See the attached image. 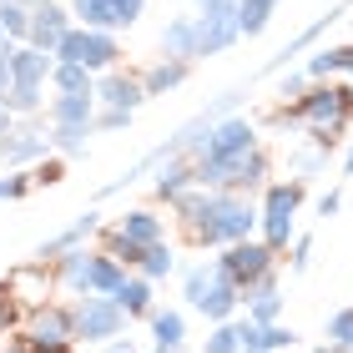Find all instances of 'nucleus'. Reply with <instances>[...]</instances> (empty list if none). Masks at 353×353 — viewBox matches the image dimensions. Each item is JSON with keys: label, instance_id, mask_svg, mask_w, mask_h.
<instances>
[{"label": "nucleus", "instance_id": "1", "mask_svg": "<svg viewBox=\"0 0 353 353\" xmlns=\"http://www.w3.org/2000/svg\"><path fill=\"white\" fill-rule=\"evenodd\" d=\"M182 212L187 232L202 248H228V243H248L258 232L263 212L248 202V192H212V187H192L182 202H172Z\"/></svg>", "mask_w": 353, "mask_h": 353}, {"label": "nucleus", "instance_id": "2", "mask_svg": "<svg viewBox=\"0 0 353 353\" xmlns=\"http://www.w3.org/2000/svg\"><path fill=\"white\" fill-rule=\"evenodd\" d=\"M278 121H298V126H308V137L318 141V147H339V137L348 132V121H353V86H339V81H313L308 91L298 96L293 106H283L278 111Z\"/></svg>", "mask_w": 353, "mask_h": 353}, {"label": "nucleus", "instance_id": "3", "mask_svg": "<svg viewBox=\"0 0 353 353\" xmlns=\"http://www.w3.org/2000/svg\"><path fill=\"white\" fill-rule=\"evenodd\" d=\"M298 207H303V182H272V187L263 192V207H258L263 222H258V228H263V243H268L272 252H283V248L298 237V222H293Z\"/></svg>", "mask_w": 353, "mask_h": 353}, {"label": "nucleus", "instance_id": "4", "mask_svg": "<svg viewBox=\"0 0 353 353\" xmlns=\"http://www.w3.org/2000/svg\"><path fill=\"white\" fill-rule=\"evenodd\" d=\"M71 318H76V339H86V343H117L121 328H126V308L117 298H101V293L76 298Z\"/></svg>", "mask_w": 353, "mask_h": 353}, {"label": "nucleus", "instance_id": "5", "mask_svg": "<svg viewBox=\"0 0 353 353\" xmlns=\"http://www.w3.org/2000/svg\"><path fill=\"white\" fill-rule=\"evenodd\" d=\"M117 56H121V46H117V36L111 30H86V26H71V36L61 41V51H56V61H71V66H86L91 76L96 71H117Z\"/></svg>", "mask_w": 353, "mask_h": 353}, {"label": "nucleus", "instance_id": "6", "mask_svg": "<svg viewBox=\"0 0 353 353\" xmlns=\"http://www.w3.org/2000/svg\"><path fill=\"white\" fill-rule=\"evenodd\" d=\"M217 263H222V272H228L237 288H252L258 278H268V272H272L278 252H272L268 243H258V237H248V243H228Z\"/></svg>", "mask_w": 353, "mask_h": 353}, {"label": "nucleus", "instance_id": "7", "mask_svg": "<svg viewBox=\"0 0 353 353\" xmlns=\"http://www.w3.org/2000/svg\"><path fill=\"white\" fill-rule=\"evenodd\" d=\"M21 339H26L30 348H61V343H76V318H71V308H61V303H41V308H30Z\"/></svg>", "mask_w": 353, "mask_h": 353}, {"label": "nucleus", "instance_id": "8", "mask_svg": "<svg viewBox=\"0 0 353 353\" xmlns=\"http://www.w3.org/2000/svg\"><path fill=\"white\" fill-rule=\"evenodd\" d=\"M147 0H71V15L76 26L86 30H121V26H137Z\"/></svg>", "mask_w": 353, "mask_h": 353}, {"label": "nucleus", "instance_id": "9", "mask_svg": "<svg viewBox=\"0 0 353 353\" xmlns=\"http://www.w3.org/2000/svg\"><path fill=\"white\" fill-rule=\"evenodd\" d=\"M258 147V132H252V121L248 117H222L212 126V137L202 141V152H197V162H228V157H243Z\"/></svg>", "mask_w": 353, "mask_h": 353}, {"label": "nucleus", "instance_id": "10", "mask_svg": "<svg viewBox=\"0 0 353 353\" xmlns=\"http://www.w3.org/2000/svg\"><path fill=\"white\" fill-rule=\"evenodd\" d=\"M71 10H61V6H51V0H41L36 10H30V41L26 46H36V51H46V56H56L61 51V41L71 36Z\"/></svg>", "mask_w": 353, "mask_h": 353}, {"label": "nucleus", "instance_id": "11", "mask_svg": "<svg viewBox=\"0 0 353 353\" xmlns=\"http://www.w3.org/2000/svg\"><path fill=\"white\" fill-rule=\"evenodd\" d=\"M96 278H101V252H91V248H71L66 258H56V283H66L76 298L96 293Z\"/></svg>", "mask_w": 353, "mask_h": 353}, {"label": "nucleus", "instance_id": "12", "mask_svg": "<svg viewBox=\"0 0 353 353\" xmlns=\"http://www.w3.org/2000/svg\"><path fill=\"white\" fill-rule=\"evenodd\" d=\"M51 152V137L41 132V126H10L6 137H0V162L6 167H26V162H41V157Z\"/></svg>", "mask_w": 353, "mask_h": 353}, {"label": "nucleus", "instance_id": "13", "mask_svg": "<svg viewBox=\"0 0 353 353\" xmlns=\"http://www.w3.org/2000/svg\"><path fill=\"white\" fill-rule=\"evenodd\" d=\"M192 308L207 313L212 323H232V313L243 308V288H237V283L228 278V272H222V263H217V278L207 283V293H202L197 303H192Z\"/></svg>", "mask_w": 353, "mask_h": 353}, {"label": "nucleus", "instance_id": "14", "mask_svg": "<svg viewBox=\"0 0 353 353\" xmlns=\"http://www.w3.org/2000/svg\"><path fill=\"white\" fill-rule=\"evenodd\" d=\"M192 21H197V56H222L243 41L237 15H192Z\"/></svg>", "mask_w": 353, "mask_h": 353}, {"label": "nucleus", "instance_id": "15", "mask_svg": "<svg viewBox=\"0 0 353 353\" xmlns=\"http://www.w3.org/2000/svg\"><path fill=\"white\" fill-rule=\"evenodd\" d=\"M91 232H101V212H81L66 232L46 237V243L36 248V263H56V258H66L71 248H86V237H91Z\"/></svg>", "mask_w": 353, "mask_h": 353}, {"label": "nucleus", "instance_id": "16", "mask_svg": "<svg viewBox=\"0 0 353 353\" xmlns=\"http://www.w3.org/2000/svg\"><path fill=\"white\" fill-rule=\"evenodd\" d=\"M141 101H147V86H141V76H121V71H106L101 81H96V106L137 111Z\"/></svg>", "mask_w": 353, "mask_h": 353}, {"label": "nucleus", "instance_id": "17", "mask_svg": "<svg viewBox=\"0 0 353 353\" xmlns=\"http://www.w3.org/2000/svg\"><path fill=\"white\" fill-rule=\"evenodd\" d=\"M243 308H248V318L252 323H278V313H283V293H278V278H258L252 288H243Z\"/></svg>", "mask_w": 353, "mask_h": 353}, {"label": "nucleus", "instance_id": "18", "mask_svg": "<svg viewBox=\"0 0 353 353\" xmlns=\"http://www.w3.org/2000/svg\"><path fill=\"white\" fill-rule=\"evenodd\" d=\"M339 15H348V6H333V10H323V15H318L313 26H303L298 36H293V41H288V46H283L278 56L268 61V76H278V71H283V66H288V61H293V56H303V51H308V46H313V41H318V36H323V30L333 26V21H339Z\"/></svg>", "mask_w": 353, "mask_h": 353}, {"label": "nucleus", "instance_id": "19", "mask_svg": "<svg viewBox=\"0 0 353 353\" xmlns=\"http://www.w3.org/2000/svg\"><path fill=\"white\" fill-rule=\"evenodd\" d=\"M56 71V56L36 51V46H15L10 51V81H26V86H46Z\"/></svg>", "mask_w": 353, "mask_h": 353}, {"label": "nucleus", "instance_id": "20", "mask_svg": "<svg viewBox=\"0 0 353 353\" xmlns=\"http://www.w3.org/2000/svg\"><path fill=\"white\" fill-rule=\"evenodd\" d=\"M157 197H162V202H182L187 197V192L192 187H197V172H192L187 162H182V157H167V162H162V172H157Z\"/></svg>", "mask_w": 353, "mask_h": 353}, {"label": "nucleus", "instance_id": "21", "mask_svg": "<svg viewBox=\"0 0 353 353\" xmlns=\"http://www.w3.org/2000/svg\"><path fill=\"white\" fill-rule=\"evenodd\" d=\"M51 121H56V126L96 121V91H56V96H51Z\"/></svg>", "mask_w": 353, "mask_h": 353}, {"label": "nucleus", "instance_id": "22", "mask_svg": "<svg viewBox=\"0 0 353 353\" xmlns=\"http://www.w3.org/2000/svg\"><path fill=\"white\" fill-rule=\"evenodd\" d=\"M162 51H167V61H197V21H192V15H176V21H167Z\"/></svg>", "mask_w": 353, "mask_h": 353}, {"label": "nucleus", "instance_id": "23", "mask_svg": "<svg viewBox=\"0 0 353 353\" xmlns=\"http://www.w3.org/2000/svg\"><path fill=\"white\" fill-rule=\"evenodd\" d=\"M308 81H328V76H353V46H323V51H313L308 56Z\"/></svg>", "mask_w": 353, "mask_h": 353}, {"label": "nucleus", "instance_id": "24", "mask_svg": "<svg viewBox=\"0 0 353 353\" xmlns=\"http://www.w3.org/2000/svg\"><path fill=\"white\" fill-rule=\"evenodd\" d=\"M117 232H121V237H132L137 248H157V243H167L162 217H157V212H126V217L117 222Z\"/></svg>", "mask_w": 353, "mask_h": 353}, {"label": "nucleus", "instance_id": "25", "mask_svg": "<svg viewBox=\"0 0 353 353\" xmlns=\"http://www.w3.org/2000/svg\"><path fill=\"white\" fill-rule=\"evenodd\" d=\"M187 66H192V61H157V66L141 76L147 96H167L172 86H182V81H187Z\"/></svg>", "mask_w": 353, "mask_h": 353}, {"label": "nucleus", "instance_id": "26", "mask_svg": "<svg viewBox=\"0 0 353 353\" xmlns=\"http://www.w3.org/2000/svg\"><path fill=\"white\" fill-rule=\"evenodd\" d=\"M117 303L126 308V318L152 313V278H126V283L117 288Z\"/></svg>", "mask_w": 353, "mask_h": 353}, {"label": "nucleus", "instance_id": "27", "mask_svg": "<svg viewBox=\"0 0 353 353\" xmlns=\"http://www.w3.org/2000/svg\"><path fill=\"white\" fill-rule=\"evenodd\" d=\"M152 339H157V348H176V343H187V318H182V313H172V308L152 313Z\"/></svg>", "mask_w": 353, "mask_h": 353}, {"label": "nucleus", "instance_id": "28", "mask_svg": "<svg viewBox=\"0 0 353 353\" xmlns=\"http://www.w3.org/2000/svg\"><path fill=\"white\" fill-rule=\"evenodd\" d=\"M91 132H96V121H71V126H56V132H51V147H56V152H66V157H76V152H86Z\"/></svg>", "mask_w": 353, "mask_h": 353}, {"label": "nucleus", "instance_id": "29", "mask_svg": "<svg viewBox=\"0 0 353 353\" xmlns=\"http://www.w3.org/2000/svg\"><path fill=\"white\" fill-rule=\"evenodd\" d=\"M6 106L15 111V117H36V111L46 106V86H26V81H10V91H6Z\"/></svg>", "mask_w": 353, "mask_h": 353}, {"label": "nucleus", "instance_id": "30", "mask_svg": "<svg viewBox=\"0 0 353 353\" xmlns=\"http://www.w3.org/2000/svg\"><path fill=\"white\" fill-rule=\"evenodd\" d=\"M51 86H56V91H96V76H91L86 66L56 61V71H51Z\"/></svg>", "mask_w": 353, "mask_h": 353}, {"label": "nucleus", "instance_id": "31", "mask_svg": "<svg viewBox=\"0 0 353 353\" xmlns=\"http://www.w3.org/2000/svg\"><path fill=\"white\" fill-rule=\"evenodd\" d=\"M268 21H272L268 0H237V26H243V36H263Z\"/></svg>", "mask_w": 353, "mask_h": 353}, {"label": "nucleus", "instance_id": "32", "mask_svg": "<svg viewBox=\"0 0 353 353\" xmlns=\"http://www.w3.org/2000/svg\"><path fill=\"white\" fill-rule=\"evenodd\" d=\"M0 30L15 46H26L30 41V6H0Z\"/></svg>", "mask_w": 353, "mask_h": 353}, {"label": "nucleus", "instance_id": "33", "mask_svg": "<svg viewBox=\"0 0 353 353\" xmlns=\"http://www.w3.org/2000/svg\"><path fill=\"white\" fill-rule=\"evenodd\" d=\"M176 268V252L167 248V243H157V248H147V258H141V278H167V272Z\"/></svg>", "mask_w": 353, "mask_h": 353}, {"label": "nucleus", "instance_id": "34", "mask_svg": "<svg viewBox=\"0 0 353 353\" xmlns=\"http://www.w3.org/2000/svg\"><path fill=\"white\" fill-rule=\"evenodd\" d=\"M106 252H111V258H117V263H126V268H141V258H147V248H137L132 237H121L117 228L106 232Z\"/></svg>", "mask_w": 353, "mask_h": 353}, {"label": "nucleus", "instance_id": "35", "mask_svg": "<svg viewBox=\"0 0 353 353\" xmlns=\"http://www.w3.org/2000/svg\"><path fill=\"white\" fill-rule=\"evenodd\" d=\"M202 353H243V339H237V323H217L212 333H207Z\"/></svg>", "mask_w": 353, "mask_h": 353}, {"label": "nucleus", "instance_id": "36", "mask_svg": "<svg viewBox=\"0 0 353 353\" xmlns=\"http://www.w3.org/2000/svg\"><path fill=\"white\" fill-rule=\"evenodd\" d=\"M328 343L343 348V353H353V308H339V313L328 318Z\"/></svg>", "mask_w": 353, "mask_h": 353}, {"label": "nucleus", "instance_id": "37", "mask_svg": "<svg viewBox=\"0 0 353 353\" xmlns=\"http://www.w3.org/2000/svg\"><path fill=\"white\" fill-rule=\"evenodd\" d=\"M212 278H217V258H212V263L187 268V278H182V283H187V303H197V298L207 293V283H212Z\"/></svg>", "mask_w": 353, "mask_h": 353}, {"label": "nucleus", "instance_id": "38", "mask_svg": "<svg viewBox=\"0 0 353 353\" xmlns=\"http://www.w3.org/2000/svg\"><path fill=\"white\" fill-rule=\"evenodd\" d=\"M21 323V298H15V288L10 283H0V339Z\"/></svg>", "mask_w": 353, "mask_h": 353}, {"label": "nucleus", "instance_id": "39", "mask_svg": "<svg viewBox=\"0 0 353 353\" xmlns=\"http://www.w3.org/2000/svg\"><path fill=\"white\" fill-rule=\"evenodd\" d=\"M30 187H36V172H10V176H0V202H15V197H26Z\"/></svg>", "mask_w": 353, "mask_h": 353}, {"label": "nucleus", "instance_id": "40", "mask_svg": "<svg viewBox=\"0 0 353 353\" xmlns=\"http://www.w3.org/2000/svg\"><path fill=\"white\" fill-rule=\"evenodd\" d=\"M263 343H268V353H278V348H293V343H298V333H293V328H283V323H268V328H263Z\"/></svg>", "mask_w": 353, "mask_h": 353}, {"label": "nucleus", "instance_id": "41", "mask_svg": "<svg viewBox=\"0 0 353 353\" xmlns=\"http://www.w3.org/2000/svg\"><path fill=\"white\" fill-rule=\"evenodd\" d=\"M126 121H132V111H117V106H101V111H96V132H121Z\"/></svg>", "mask_w": 353, "mask_h": 353}, {"label": "nucleus", "instance_id": "42", "mask_svg": "<svg viewBox=\"0 0 353 353\" xmlns=\"http://www.w3.org/2000/svg\"><path fill=\"white\" fill-rule=\"evenodd\" d=\"M323 162H328V147H318V141H313V152H303V157H298V176H313Z\"/></svg>", "mask_w": 353, "mask_h": 353}, {"label": "nucleus", "instance_id": "43", "mask_svg": "<svg viewBox=\"0 0 353 353\" xmlns=\"http://www.w3.org/2000/svg\"><path fill=\"white\" fill-rule=\"evenodd\" d=\"M303 91H308V71H288L283 86H278V96H293V101H298Z\"/></svg>", "mask_w": 353, "mask_h": 353}, {"label": "nucleus", "instance_id": "44", "mask_svg": "<svg viewBox=\"0 0 353 353\" xmlns=\"http://www.w3.org/2000/svg\"><path fill=\"white\" fill-rule=\"evenodd\" d=\"M308 258H313V243H308V237H293V272L308 268Z\"/></svg>", "mask_w": 353, "mask_h": 353}, {"label": "nucleus", "instance_id": "45", "mask_svg": "<svg viewBox=\"0 0 353 353\" xmlns=\"http://www.w3.org/2000/svg\"><path fill=\"white\" fill-rule=\"evenodd\" d=\"M339 192H323V197H318V217H333V212H339Z\"/></svg>", "mask_w": 353, "mask_h": 353}, {"label": "nucleus", "instance_id": "46", "mask_svg": "<svg viewBox=\"0 0 353 353\" xmlns=\"http://www.w3.org/2000/svg\"><path fill=\"white\" fill-rule=\"evenodd\" d=\"M6 91H10V61L0 56V101H6Z\"/></svg>", "mask_w": 353, "mask_h": 353}, {"label": "nucleus", "instance_id": "47", "mask_svg": "<svg viewBox=\"0 0 353 353\" xmlns=\"http://www.w3.org/2000/svg\"><path fill=\"white\" fill-rule=\"evenodd\" d=\"M10 126H15V111H10L6 101H0V137H6V132H10Z\"/></svg>", "mask_w": 353, "mask_h": 353}, {"label": "nucleus", "instance_id": "48", "mask_svg": "<svg viewBox=\"0 0 353 353\" xmlns=\"http://www.w3.org/2000/svg\"><path fill=\"white\" fill-rule=\"evenodd\" d=\"M106 353H137V348H132V343H121V339H117V343H106Z\"/></svg>", "mask_w": 353, "mask_h": 353}, {"label": "nucleus", "instance_id": "49", "mask_svg": "<svg viewBox=\"0 0 353 353\" xmlns=\"http://www.w3.org/2000/svg\"><path fill=\"white\" fill-rule=\"evenodd\" d=\"M6 353H36V348H30V343H26V339H21V343H10V348H6Z\"/></svg>", "mask_w": 353, "mask_h": 353}, {"label": "nucleus", "instance_id": "50", "mask_svg": "<svg viewBox=\"0 0 353 353\" xmlns=\"http://www.w3.org/2000/svg\"><path fill=\"white\" fill-rule=\"evenodd\" d=\"M0 6H30V10H36V6H41V0H0Z\"/></svg>", "mask_w": 353, "mask_h": 353}, {"label": "nucleus", "instance_id": "51", "mask_svg": "<svg viewBox=\"0 0 353 353\" xmlns=\"http://www.w3.org/2000/svg\"><path fill=\"white\" fill-rule=\"evenodd\" d=\"M36 353H76L71 343H61V348H36Z\"/></svg>", "mask_w": 353, "mask_h": 353}, {"label": "nucleus", "instance_id": "52", "mask_svg": "<svg viewBox=\"0 0 353 353\" xmlns=\"http://www.w3.org/2000/svg\"><path fill=\"white\" fill-rule=\"evenodd\" d=\"M157 353H187V343H176V348H157Z\"/></svg>", "mask_w": 353, "mask_h": 353}, {"label": "nucleus", "instance_id": "53", "mask_svg": "<svg viewBox=\"0 0 353 353\" xmlns=\"http://www.w3.org/2000/svg\"><path fill=\"white\" fill-rule=\"evenodd\" d=\"M343 172H353V147H348V157H343Z\"/></svg>", "mask_w": 353, "mask_h": 353}, {"label": "nucleus", "instance_id": "54", "mask_svg": "<svg viewBox=\"0 0 353 353\" xmlns=\"http://www.w3.org/2000/svg\"><path fill=\"white\" fill-rule=\"evenodd\" d=\"M313 353H343V348H333V343H323V348H313Z\"/></svg>", "mask_w": 353, "mask_h": 353}]
</instances>
